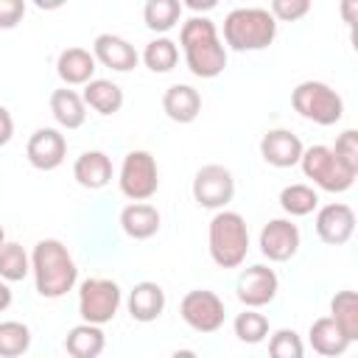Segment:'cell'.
Wrapping results in <instances>:
<instances>
[{
	"mask_svg": "<svg viewBox=\"0 0 358 358\" xmlns=\"http://www.w3.org/2000/svg\"><path fill=\"white\" fill-rule=\"evenodd\" d=\"M11 299H14V296H11V288H8V282H3V280H0V313H3V310L11 305Z\"/></svg>",
	"mask_w": 358,
	"mask_h": 358,
	"instance_id": "cell-38",
	"label": "cell"
},
{
	"mask_svg": "<svg viewBox=\"0 0 358 358\" xmlns=\"http://www.w3.org/2000/svg\"><path fill=\"white\" fill-rule=\"evenodd\" d=\"M277 36V22L268 14V8L257 6H243L232 8L224 17V45L246 53V50H266Z\"/></svg>",
	"mask_w": 358,
	"mask_h": 358,
	"instance_id": "cell-4",
	"label": "cell"
},
{
	"mask_svg": "<svg viewBox=\"0 0 358 358\" xmlns=\"http://www.w3.org/2000/svg\"><path fill=\"white\" fill-rule=\"evenodd\" d=\"M299 168L305 173V179H310L319 190L327 193H344L352 187L355 176L347 165H341V159L333 154L330 145H310L302 151L299 157Z\"/></svg>",
	"mask_w": 358,
	"mask_h": 358,
	"instance_id": "cell-6",
	"label": "cell"
},
{
	"mask_svg": "<svg viewBox=\"0 0 358 358\" xmlns=\"http://www.w3.org/2000/svg\"><path fill=\"white\" fill-rule=\"evenodd\" d=\"M302 151H305V145L291 129H268L260 137V157L271 168H294V165H299Z\"/></svg>",
	"mask_w": 358,
	"mask_h": 358,
	"instance_id": "cell-15",
	"label": "cell"
},
{
	"mask_svg": "<svg viewBox=\"0 0 358 358\" xmlns=\"http://www.w3.org/2000/svg\"><path fill=\"white\" fill-rule=\"evenodd\" d=\"M25 157L36 171H56L67 157V137L53 126H42L28 137Z\"/></svg>",
	"mask_w": 358,
	"mask_h": 358,
	"instance_id": "cell-14",
	"label": "cell"
},
{
	"mask_svg": "<svg viewBox=\"0 0 358 358\" xmlns=\"http://www.w3.org/2000/svg\"><path fill=\"white\" fill-rule=\"evenodd\" d=\"M140 59L151 73H171L179 64V45L171 36H157L143 48Z\"/></svg>",
	"mask_w": 358,
	"mask_h": 358,
	"instance_id": "cell-29",
	"label": "cell"
},
{
	"mask_svg": "<svg viewBox=\"0 0 358 358\" xmlns=\"http://www.w3.org/2000/svg\"><path fill=\"white\" fill-rule=\"evenodd\" d=\"M162 215L154 204L148 201H131L120 210V229L131 238V241H148L159 232Z\"/></svg>",
	"mask_w": 358,
	"mask_h": 358,
	"instance_id": "cell-20",
	"label": "cell"
},
{
	"mask_svg": "<svg viewBox=\"0 0 358 358\" xmlns=\"http://www.w3.org/2000/svg\"><path fill=\"white\" fill-rule=\"evenodd\" d=\"M92 56L95 62H101L115 73H129L140 62V53L134 50V45L117 34H98L92 42Z\"/></svg>",
	"mask_w": 358,
	"mask_h": 358,
	"instance_id": "cell-16",
	"label": "cell"
},
{
	"mask_svg": "<svg viewBox=\"0 0 358 358\" xmlns=\"http://www.w3.org/2000/svg\"><path fill=\"white\" fill-rule=\"evenodd\" d=\"M235 196V176L227 165L210 162L201 165L193 176V199L204 210H227V204Z\"/></svg>",
	"mask_w": 358,
	"mask_h": 358,
	"instance_id": "cell-10",
	"label": "cell"
},
{
	"mask_svg": "<svg viewBox=\"0 0 358 358\" xmlns=\"http://www.w3.org/2000/svg\"><path fill=\"white\" fill-rule=\"evenodd\" d=\"M117 187L129 201H148L159 190V168L154 154L143 148L129 151L117 171Z\"/></svg>",
	"mask_w": 358,
	"mask_h": 358,
	"instance_id": "cell-8",
	"label": "cell"
},
{
	"mask_svg": "<svg viewBox=\"0 0 358 358\" xmlns=\"http://www.w3.org/2000/svg\"><path fill=\"white\" fill-rule=\"evenodd\" d=\"M280 207L291 215V218H302V215H310L319 210V193L316 187L305 185V182H296V185H285L280 190Z\"/></svg>",
	"mask_w": 358,
	"mask_h": 358,
	"instance_id": "cell-26",
	"label": "cell"
},
{
	"mask_svg": "<svg viewBox=\"0 0 358 358\" xmlns=\"http://www.w3.org/2000/svg\"><path fill=\"white\" fill-rule=\"evenodd\" d=\"M291 106L299 117L316 123V126H336L344 117V101L341 95L324 84V81H302L291 92Z\"/></svg>",
	"mask_w": 358,
	"mask_h": 358,
	"instance_id": "cell-5",
	"label": "cell"
},
{
	"mask_svg": "<svg viewBox=\"0 0 358 358\" xmlns=\"http://www.w3.org/2000/svg\"><path fill=\"white\" fill-rule=\"evenodd\" d=\"M171 358H199L193 350H176V352H171Z\"/></svg>",
	"mask_w": 358,
	"mask_h": 358,
	"instance_id": "cell-40",
	"label": "cell"
},
{
	"mask_svg": "<svg viewBox=\"0 0 358 358\" xmlns=\"http://www.w3.org/2000/svg\"><path fill=\"white\" fill-rule=\"evenodd\" d=\"M6 243V232H3V227H0V246Z\"/></svg>",
	"mask_w": 358,
	"mask_h": 358,
	"instance_id": "cell-41",
	"label": "cell"
},
{
	"mask_svg": "<svg viewBox=\"0 0 358 358\" xmlns=\"http://www.w3.org/2000/svg\"><path fill=\"white\" fill-rule=\"evenodd\" d=\"M31 274L36 294L45 299L67 296L78 282V266L59 238H42L31 252Z\"/></svg>",
	"mask_w": 358,
	"mask_h": 358,
	"instance_id": "cell-2",
	"label": "cell"
},
{
	"mask_svg": "<svg viewBox=\"0 0 358 358\" xmlns=\"http://www.w3.org/2000/svg\"><path fill=\"white\" fill-rule=\"evenodd\" d=\"M179 316L196 333H215V330L224 327L227 308H224V299L215 291H210V288H193V291H187L182 296Z\"/></svg>",
	"mask_w": 358,
	"mask_h": 358,
	"instance_id": "cell-9",
	"label": "cell"
},
{
	"mask_svg": "<svg viewBox=\"0 0 358 358\" xmlns=\"http://www.w3.org/2000/svg\"><path fill=\"white\" fill-rule=\"evenodd\" d=\"M112 159L106 151H84L73 162V179L87 190H101L112 182Z\"/></svg>",
	"mask_w": 358,
	"mask_h": 358,
	"instance_id": "cell-19",
	"label": "cell"
},
{
	"mask_svg": "<svg viewBox=\"0 0 358 358\" xmlns=\"http://www.w3.org/2000/svg\"><path fill=\"white\" fill-rule=\"evenodd\" d=\"M310 11L308 0H271L268 14L274 17V22H296Z\"/></svg>",
	"mask_w": 358,
	"mask_h": 358,
	"instance_id": "cell-35",
	"label": "cell"
},
{
	"mask_svg": "<svg viewBox=\"0 0 358 358\" xmlns=\"http://www.w3.org/2000/svg\"><path fill=\"white\" fill-rule=\"evenodd\" d=\"M179 48L187 70L196 78H215L227 67V48L210 17L193 14L190 20H185L179 31Z\"/></svg>",
	"mask_w": 358,
	"mask_h": 358,
	"instance_id": "cell-1",
	"label": "cell"
},
{
	"mask_svg": "<svg viewBox=\"0 0 358 358\" xmlns=\"http://www.w3.org/2000/svg\"><path fill=\"white\" fill-rule=\"evenodd\" d=\"M50 115L62 129H81L87 120L84 98L70 87H59L50 92Z\"/></svg>",
	"mask_w": 358,
	"mask_h": 358,
	"instance_id": "cell-23",
	"label": "cell"
},
{
	"mask_svg": "<svg viewBox=\"0 0 358 358\" xmlns=\"http://www.w3.org/2000/svg\"><path fill=\"white\" fill-rule=\"evenodd\" d=\"M187 8H193V11H210V8H215V0H204V3L190 0V3H187Z\"/></svg>",
	"mask_w": 358,
	"mask_h": 358,
	"instance_id": "cell-39",
	"label": "cell"
},
{
	"mask_svg": "<svg viewBox=\"0 0 358 358\" xmlns=\"http://www.w3.org/2000/svg\"><path fill=\"white\" fill-rule=\"evenodd\" d=\"M31 347V327L25 322H0V358H20Z\"/></svg>",
	"mask_w": 358,
	"mask_h": 358,
	"instance_id": "cell-31",
	"label": "cell"
},
{
	"mask_svg": "<svg viewBox=\"0 0 358 358\" xmlns=\"http://www.w3.org/2000/svg\"><path fill=\"white\" fill-rule=\"evenodd\" d=\"M31 274V255L14 243V241H6L0 246V280L3 282H20Z\"/></svg>",
	"mask_w": 358,
	"mask_h": 358,
	"instance_id": "cell-30",
	"label": "cell"
},
{
	"mask_svg": "<svg viewBox=\"0 0 358 358\" xmlns=\"http://www.w3.org/2000/svg\"><path fill=\"white\" fill-rule=\"evenodd\" d=\"M316 235L327 246H344L355 232V210L344 201H330L316 210Z\"/></svg>",
	"mask_w": 358,
	"mask_h": 358,
	"instance_id": "cell-13",
	"label": "cell"
},
{
	"mask_svg": "<svg viewBox=\"0 0 358 358\" xmlns=\"http://www.w3.org/2000/svg\"><path fill=\"white\" fill-rule=\"evenodd\" d=\"M123 302V291L109 277H87L78 285V316L84 324H109Z\"/></svg>",
	"mask_w": 358,
	"mask_h": 358,
	"instance_id": "cell-7",
	"label": "cell"
},
{
	"mask_svg": "<svg viewBox=\"0 0 358 358\" xmlns=\"http://www.w3.org/2000/svg\"><path fill=\"white\" fill-rule=\"evenodd\" d=\"M162 112L173 123H193L201 112V95L190 84H171L162 95Z\"/></svg>",
	"mask_w": 358,
	"mask_h": 358,
	"instance_id": "cell-21",
	"label": "cell"
},
{
	"mask_svg": "<svg viewBox=\"0 0 358 358\" xmlns=\"http://www.w3.org/2000/svg\"><path fill=\"white\" fill-rule=\"evenodd\" d=\"M232 330L243 344H260L268 338V319L263 313H257L255 308H246L243 313L235 316Z\"/></svg>",
	"mask_w": 358,
	"mask_h": 358,
	"instance_id": "cell-32",
	"label": "cell"
},
{
	"mask_svg": "<svg viewBox=\"0 0 358 358\" xmlns=\"http://www.w3.org/2000/svg\"><path fill=\"white\" fill-rule=\"evenodd\" d=\"M81 98H84V106H90L103 117L117 115L123 106V90L109 78H92L90 84H84Z\"/></svg>",
	"mask_w": 358,
	"mask_h": 358,
	"instance_id": "cell-24",
	"label": "cell"
},
{
	"mask_svg": "<svg viewBox=\"0 0 358 358\" xmlns=\"http://www.w3.org/2000/svg\"><path fill=\"white\" fill-rule=\"evenodd\" d=\"M106 347V336L98 324H76L64 336V350L70 358H98Z\"/></svg>",
	"mask_w": 358,
	"mask_h": 358,
	"instance_id": "cell-25",
	"label": "cell"
},
{
	"mask_svg": "<svg viewBox=\"0 0 358 358\" xmlns=\"http://www.w3.org/2000/svg\"><path fill=\"white\" fill-rule=\"evenodd\" d=\"M25 17V0H0V28H17Z\"/></svg>",
	"mask_w": 358,
	"mask_h": 358,
	"instance_id": "cell-36",
	"label": "cell"
},
{
	"mask_svg": "<svg viewBox=\"0 0 358 358\" xmlns=\"http://www.w3.org/2000/svg\"><path fill=\"white\" fill-rule=\"evenodd\" d=\"M11 137H14V117H11V112L0 103V145L11 143Z\"/></svg>",
	"mask_w": 358,
	"mask_h": 358,
	"instance_id": "cell-37",
	"label": "cell"
},
{
	"mask_svg": "<svg viewBox=\"0 0 358 358\" xmlns=\"http://www.w3.org/2000/svg\"><path fill=\"white\" fill-rule=\"evenodd\" d=\"M277 291H280L277 271L268 268V266H263V263H255V266L243 268L241 277H238V282H235L238 299L246 308H255V310L263 308V305H268V302H274Z\"/></svg>",
	"mask_w": 358,
	"mask_h": 358,
	"instance_id": "cell-12",
	"label": "cell"
},
{
	"mask_svg": "<svg viewBox=\"0 0 358 358\" xmlns=\"http://www.w3.org/2000/svg\"><path fill=\"white\" fill-rule=\"evenodd\" d=\"M95 56L87 48H64L56 59V73L64 81V87H84L95 78Z\"/></svg>",
	"mask_w": 358,
	"mask_h": 358,
	"instance_id": "cell-18",
	"label": "cell"
},
{
	"mask_svg": "<svg viewBox=\"0 0 358 358\" xmlns=\"http://www.w3.org/2000/svg\"><path fill=\"white\" fill-rule=\"evenodd\" d=\"M330 148L341 159V165H347L352 173H358V131L355 129H344L336 137V145H330Z\"/></svg>",
	"mask_w": 358,
	"mask_h": 358,
	"instance_id": "cell-34",
	"label": "cell"
},
{
	"mask_svg": "<svg viewBox=\"0 0 358 358\" xmlns=\"http://www.w3.org/2000/svg\"><path fill=\"white\" fill-rule=\"evenodd\" d=\"M299 243H302V235H299V227L291 218H271L268 224H263L260 238H257L260 255L271 263L291 260L299 252Z\"/></svg>",
	"mask_w": 358,
	"mask_h": 358,
	"instance_id": "cell-11",
	"label": "cell"
},
{
	"mask_svg": "<svg viewBox=\"0 0 358 358\" xmlns=\"http://www.w3.org/2000/svg\"><path fill=\"white\" fill-rule=\"evenodd\" d=\"M308 344L313 347V352H319L322 358H338L347 352L350 347V338L338 330V324L330 319V316H322L310 324L308 330Z\"/></svg>",
	"mask_w": 358,
	"mask_h": 358,
	"instance_id": "cell-22",
	"label": "cell"
},
{
	"mask_svg": "<svg viewBox=\"0 0 358 358\" xmlns=\"http://www.w3.org/2000/svg\"><path fill=\"white\" fill-rule=\"evenodd\" d=\"M268 358H305V344L296 330L280 327L268 336Z\"/></svg>",
	"mask_w": 358,
	"mask_h": 358,
	"instance_id": "cell-33",
	"label": "cell"
},
{
	"mask_svg": "<svg viewBox=\"0 0 358 358\" xmlns=\"http://www.w3.org/2000/svg\"><path fill=\"white\" fill-rule=\"evenodd\" d=\"M207 249L218 268H238L249 252L246 218L235 210H218L207 227Z\"/></svg>",
	"mask_w": 358,
	"mask_h": 358,
	"instance_id": "cell-3",
	"label": "cell"
},
{
	"mask_svg": "<svg viewBox=\"0 0 358 358\" xmlns=\"http://www.w3.org/2000/svg\"><path fill=\"white\" fill-rule=\"evenodd\" d=\"M126 308H129V316L134 322H140V324L157 322L162 316V310H165V291H162V285H157L151 280L134 282V288L129 291Z\"/></svg>",
	"mask_w": 358,
	"mask_h": 358,
	"instance_id": "cell-17",
	"label": "cell"
},
{
	"mask_svg": "<svg viewBox=\"0 0 358 358\" xmlns=\"http://www.w3.org/2000/svg\"><path fill=\"white\" fill-rule=\"evenodd\" d=\"M182 20V3L179 0H148L143 6V22L148 31L168 34Z\"/></svg>",
	"mask_w": 358,
	"mask_h": 358,
	"instance_id": "cell-28",
	"label": "cell"
},
{
	"mask_svg": "<svg viewBox=\"0 0 358 358\" xmlns=\"http://www.w3.org/2000/svg\"><path fill=\"white\" fill-rule=\"evenodd\" d=\"M330 319L350 338V344L358 341V294L355 291H338L330 299Z\"/></svg>",
	"mask_w": 358,
	"mask_h": 358,
	"instance_id": "cell-27",
	"label": "cell"
}]
</instances>
